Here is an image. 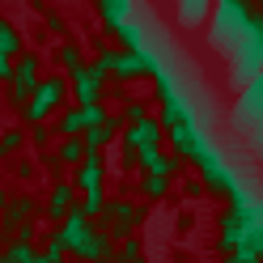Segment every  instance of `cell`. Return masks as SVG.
<instances>
[{
  "mask_svg": "<svg viewBox=\"0 0 263 263\" xmlns=\"http://www.w3.org/2000/svg\"><path fill=\"white\" fill-rule=\"evenodd\" d=\"M64 251H68V246H64V242L55 238V242H51V246H47V251H43L39 259H43V263H55V259H64Z\"/></svg>",
  "mask_w": 263,
  "mask_h": 263,
  "instance_id": "15",
  "label": "cell"
},
{
  "mask_svg": "<svg viewBox=\"0 0 263 263\" xmlns=\"http://www.w3.org/2000/svg\"><path fill=\"white\" fill-rule=\"evenodd\" d=\"M119 255H123V259H136V255H140V246H136V242H132V238H127V242H123V251H119Z\"/></svg>",
  "mask_w": 263,
  "mask_h": 263,
  "instance_id": "19",
  "label": "cell"
},
{
  "mask_svg": "<svg viewBox=\"0 0 263 263\" xmlns=\"http://www.w3.org/2000/svg\"><path fill=\"white\" fill-rule=\"evenodd\" d=\"M17 47H22V39H17V30H13L5 17H0V51H5V55H13V51H17Z\"/></svg>",
  "mask_w": 263,
  "mask_h": 263,
  "instance_id": "11",
  "label": "cell"
},
{
  "mask_svg": "<svg viewBox=\"0 0 263 263\" xmlns=\"http://www.w3.org/2000/svg\"><path fill=\"white\" fill-rule=\"evenodd\" d=\"M9 77H13V55L0 51V81H9Z\"/></svg>",
  "mask_w": 263,
  "mask_h": 263,
  "instance_id": "18",
  "label": "cell"
},
{
  "mask_svg": "<svg viewBox=\"0 0 263 263\" xmlns=\"http://www.w3.org/2000/svg\"><path fill=\"white\" fill-rule=\"evenodd\" d=\"M60 64H64V68H68V72H77V68H81V55H77V47H64Z\"/></svg>",
  "mask_w": 263,
  "mask_h": 263,
  "instance_id": "17",
  "label": "cell"
},
{
  "mask_svg": "<svg viewBox=\"0 0 263 263\" xmlns=\"http://www.w3.org/2000/svg\"><path fill=\"white\" fill-rule=\"evenodd\" d=\"M98 68H102V77H136V72H153V64L144 60L140 51H102V60H98Z\"/></svg>",
  "mask_w": 263,
  "mask_h": 263,
  "instance_id": "2",
  "label": "cell"
},
{
  "mask_svg": "<svg viewBox=\"0 0 263 263\" xmlns=\"http://www.w3.org/2000/svg\"><path fill=\"white\" fill-rule=\"evenodd\" d=\"M60 166H81V157H85V144H81V136H68V140H64L60 144Z\"/></svg>",
  "mask_w": 263,
  "mask_h": 263,
  "instance_id": "10",
  "label": "cell"
},
{
  "mask_svg": "<svg viewBox=\"0 0 263 263\" xmlns=\"http://www.w3.org/2000/svg\"><path fill=\"white\" fill-rule=\"evenodd\" d=\"M9 81H13V93H9V98L22 106L26 98H30V89L39 85V60H22L17 68H13V77H9Z\"/></svg>",
  "mask_w": 263,
  "mask_h": 263,
  "instance_id": "4",
  "label": "cell"
},
{
  "mask_svg": "<svg viewBox=\"0 0 263 263\" xmlns=\"http://www.w3.org/2000/svg\"><path fill=\"white\" fill-rule=\"evenodd\" d=\"M13 149H22V132H5L0 136V153H13Z\"/></svg>",
  "mask_w": 263,
  "mask_h": 263,
  "instance_id": "16",
  "label": "cell"
},
{
  "mask_svg": "<svg viewBox=\"0 0 263 263\" xmlns=\"http://www.w3.org/2000/svg\"><path fill=\"white\" fill-rule=\"evenodd\" d=\"M102 208H106V204H102V187H89L85 200H81V212H85V217H98Z\"/></svg>",
  "mask_w": 263,
  "mask_h": 263,
  "instance_id": "12",
  "label": "cell"
},
{
  "mask_svg": "<svg viewBox=\"0 0 263 263\" xmlns=\"http://www.w3.org/2000/svg\"><path fill=\"white\" fill-rule=\"evenodd\" d=\"M89 127V119H85V106H77V110H64L60 115V136H81V132Z\"/></svg>",
  "mask_w": 263,
  "mask_h": 263,
  "instance_id": "8",
  "label": "cell"
},
{
  "mask_svg": "<svg viewBox=\"0 0 263 263\" xmlns=\"http://www.w3.org/2000/svg\"><path fill=\"white\" fill-rule=\"evenodd\" d=\"M5 259L9 263H30V259H39V251H34V246H26V242H17V246H9V251H5Z\"/></svg>",
  "mask_w": 263,
  "mask_h": 263,
  "instance_id": "13",
  "label": "cell"
},
{
  "mask_svg": "<svg viewBox=\"0 0 263 263\" xmlns=\"http://www.w3.org/2000/svg\"><path fill=\"white\" fill-rule=\"evenodd\" d=\"M123 140H127V149H144V144H157L161 140V123H153V119H132L127 123V132H123Z\"/></svg>",
  "mask_w": 263,
  "mask_h": 263,
  "instance_id": "6",
  "label": "cell"
},
{
  "mask_svg": "<svg viewBox=\"0 0 263 263\" xmlns=\"http://www.w3.org/2000/svg\"><path fill=\"white\" fill-rule=\"evenodd\" d=\"M64 93H68V81H64V77H51V81H43V85H34L30 98L22 102V106H26V119H30V123H43L47 115L64 102Z\"/></svg>",
  "mask_w": 263,
  "mask_h": 263,
  "instance_id": "1",
  "label": "cell"
},
{
  "mask_svg": "<svg viewBox=\"0 0 263 263\" xmlns=\"http://www.w3.org/2000/svg\"><path fill=\"white\" fill-rule=\"evenodd\" d=\"M72 81H77V102L85 106V102H98V93H102V68H85V64H81V68L72 72Z\"/></svg>",
  "mask_w": 263,
  "mask_h": 263,
  "instance_id": "5",
  "label": "cell"
},
{
  "mask_svg": "<svg viewBox=\"0 0 263 263\" xmlns=\"http://www.w3.org/2000/svg\"><path fill=\"white\" fill-rule=\"evenodd\" d=\"M30 217H34V200H13L5 204V229H17V234H30Z\"/></svg>",
  "mask_w": 263,
  "mask_h": 263,
  "instance_id": "7",
  "label": "cell"
},
{
  "mask_svg": "<svg viewBox=\"0 0 263 263\" xmlns=\"http://www.w3.org/2000/svg\"><path fill=\"white\" fill-rule=\"evenodd\" d=\"M98 217H102V229H106L110 238H127L132 229H136L140 212L132 208V204H123V200H115V204H106L102 212H98Z\"/></svg>",
  "mask_w": 263,
  "mask_h": 263,
  "instance_id": "3",
  "label": "cell"
},
{
  "mask_svg": "<svg viewBox=\"0 0 263 263\" xmlns=\"http://www.w3.org/2000/svg\"><path fill=\"white\" fill-rule=\"evenodd\" d=\"M72 195H77V187H72V183H55V191H51V208H47V212H51V217L60 221L64 212L72 208Z\"/></svg>",
  "mask_w": 263,
  "mask_h": 263,
  "instance_id": "9",
  "label": "cell"
},
{
  "mask_svg": "<svg viewBox=\"0 0 263 263\" xmlns=\"http://www.w3.org/2000/svg\"><path fill=\"white\" fill-rule=\"evenodd\" d=\"M47 140H51V132H47V127H34V144H39V149H43Z\"/></svg>",
  "mask_w": 263,
  "mask_h": 263,
  "instance_id": "20",
  "label": "cell"
},
{
  "mask_svg": "<svg viewBox=\"0 0 263 263\" xmlns=\"http://www.w3.org/2000/svg\"><path fill=\"white\" fill-rule=\"evenodd\" d=\"M161 191H166V174H157V170H149V178H144V195H149V200H157Z\"/></svg>",
  "mask_w": 263,
  "mask_h": 263,
  "instance_id": "14",
  "label": "cell"
}]
</instances>
